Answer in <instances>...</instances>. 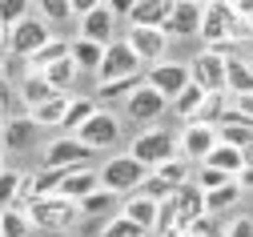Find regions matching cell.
Segmentation results:
<instances>
[{"label":"cell","mask_w":253,"mask_h":237,"mask_svg":"<svg viewBox=\"0 0 253 237\" xmlns=\"http://www.w3.org/2000/svg\"><path fill=\"white\" fill-rule=\"evenodd\" d=\"M24 213H28V221H33V229H44V233H65V229H73L81 221V205L69 201V197H60V193L33 197L24 205Z\"/></svg>","instance_id":"obj_1"},{"label":"cell","mask_w":253,"mask_h":237,"mask_svg":"<svg viewBox=\"0 0 253 237\" xmlns=\"http://www.w3.org/2000/svg\"><path fill=\"white\" fill-rule=\"evenodd\" d=\"M97 177H101V189H113V193L121 197V193H137V189L145 185V177H149V169H145L133 153H117V157H109V161L97 169Z\"/></svg>","instance_id":"obj_2"},{"label":"cell","mask_w":253,"mask_h":237,"mask_svg":"<svg viewBox=\"0 0 253 237\" xmlns=\"http://www.w3.org/2000/svg\"><path fill=\"white\" fill-rule=\"evenodd\" d=\"M145 60L129 48V41L117 37L113 45H105V56H101V69H97V81L109 85V81H125V77H141Z\"/></svg>","instance_id":"obj_3"},{"label":"cell","mask_w":253,"mask_h":237,"mask_svg":"<svg viewBox=\"0 0 253 237\" xmlns=\"http://www.w3.org/2000/svg\"><path fill=\"white\" fill-rule=\"evenodd\" d=\"M129 153L145 169H157L161 161L177 157V133H169V129H141L133 137V145H129Z\"/></svg>","instance_id":"obj_4"},{"label":"cell","mask_w":253,"mask_h":237,"mask_svg":"<svg viewBox=\"0 0 253 237\" xmlns=\"http://www.w3.org/2000/svg\"><path fill=\"white\" fill-rule=\"evenodd\" d=\"M52 41V24L44 20V16H33L28 12L24 20H16L8 32H4V45H8V52H16V56H33L41 45H48Z\"/></svg>","instance_id":"obj_5"},{"label":"cell","mask_w":253,"mask_h":237,"mask_svg":"<svg viewBox=\"0 0 253 237\" xmlns=\"http://www.w3.org/2000/svg\"><path fill=\"white\" fill-rule=\"evenodd\" d=\"M97 153V149H88L77 133H60V137H52L48 145H44V161L41 165H48V169H81V165H88V157Z\"/></svg>","instance_id":"obj_6"},{"label":"cell","mask_w":253,"mask_h":237,"mask_svg":"<svg viewBox=\"0 0 253 237\" xmlns=\"http://www.w3.org/2000/svg\"><path fill=\"white\" fill-rule=\"evenodd\" d=\"M165 113H169V100L157 93L153 85H137L129 96H125V117L145 125V129H149V121H161Z\"/></svg>","instance_id":"obj_7"},{"label":"cell","mask_w":253,"mask_h":237,"mask_svg":"<svg viewBox=\"0 0 253 237\" xmlns=\"http://www.w3.org/2000/svg\"><path fill=\"white\" fill-rule=\"evenodd\" d=\"M77 137L88 145V149H113L117 141H121V121H117V113H109V109H97L81 129H77Z\"/></svg>","instance_id":"obj_8"},{"label":"cell","mask_w":253,"mask_h":237,"mask_svg":"<svg viewBox=\"0 0 253 237\" xmlns=\"http://www.w3.org/2000/svg\"><path fill=\"white\" fill-rule=\"evenodd\" d=\"M145 85H153L165 100H173L189 85V60H157V64H149Z\"/></svg>","instance_id":"obj_9"},{"label":"cell","mask_w":253,"mask_h":237,"mask_svg":"<svg viewBox=\"0 0 253 237\" xmlns=\"http://www.w3.org/2000/svg\"><path fill=\"white\" fill-rule=\"evenodd\" d=\"M189 81L201 85L205 93H225V56L213 52V48L197 52L189 60Z\"/></svg>","instance_id":"obj_10"},{"label":"cell","mask_w":253,"mask_h":237,"mask_svg":"<svg viewBox=\"0 0 253 237\" xmlns=\"http://www.w3.org/2000/svg\"><path fill=\"white\" fill-rule=\"evenodd\" d=\"M125 41H129V48L145 60V64H157L169 56V37L165 28H141V24H129L125 28Z\"/></svg>","instance_id":"obj_11"},{"label":"cell","mask_w":253,"mask_h":237,"mask_svg":"<svg viewBox=\"0 0 253 237\" xmlns=\"http://www.w3.org/2000/svg\"><path fill=\"white\" fill-rule=\"evenodd\" d=\"M217 145V129L205 121H185L181 125V137H177V153L185 161H205V153Z\"/></svg>","instance_id":"obj_12"},{"label":"cell","mask_w":253,"mask_h":237,"mask_svg":"<svg viewBox=\"0 0 253 237\" xmlns=\"http://www.w3.org/2000/svg\"><path fill=\"white\" fill-rule=\"evenodd\" d=\"M201 12H205V4H193V0H173V8H169V16H165V37L169 41H185V37H197L201 32Z\"/></svg>","instance_id":"obj_13"},{"label":"cell","mask_w":253,"mask_h":237,"mask_svg":"<svg viewBox=\"0 0 253 237\" xmlns=\"http://www.w3.org/2000/svg\"><path fill=\"white\" fill-rule=\"evenodd\" d=\"M117 16L105 8V4H97L92 12H84L81 20H77V37H88V41H97V45H113L117 41Z\"/></svg>","instance_id":"obj_14"},{"label":"cell","mask_w":253,"mask_h":237,"mask_svg":"<svg viewBox=\"0 0 253 237\" xmlns=\"http://www.w3.org/2000/svg\"><path fill=\"white\" fill-rule=\"evenodd\" d=\"M97 189H101V177H97V169H88V165L69 169V173L60 177V185H56V193L69 197V201H77V205H81L88 193H97Z\"/></svg>","instance_id":"obj_15"},{"label":"cell","mask_w":253,"mask_h":237,"mask_svg":"<svg viewBox=\"0 0 253 237\" xmlns=\"http://www.w3.org/2000/svg\"><path fill=\"white\" fill-rule=\"evenodd\" d=\"M173 201H177V229H185L189 221H197V217H209L205 213V193L189 181V185H181L177 193H173Z\"/></svg>","instance_id":"obj_16"},{"label":"cell","mask_w":253,"mask_h":237,"mask_svg":"<svg viewBox=\"0 0 253 237\" xmlns=\"http://www.w3.org/2000/svg\"><path fill=\"white\" fill-rule=\"evenodd\" d=\"M217 141H225V145H233V149H249V145H253V125H249L237 109H229L225 117H221V125H217Z\"/></svg>","instance_id":"obj_17"},{"label":"cell","mask_w":253,"mask_h":237,"mask_svg":"<svg viewBox=\"0 0 253 237\" xmlns=\"http://www.w3.org/2000/svg\"><path fill=\"white\" fill-rule=\"evenodd\" d=\"M225 93L229 96H241V93H253V64L249 56H225Z\"/></svg>","instance_id":"obj_18"},{"label":"cell","mask_w":253,"mask_h":237,"mask_svg":"<svg viewBox=\"0 0 253 237\" xmlns=\"http://www.w3.org/2000/svg\"><path fill=\"white\" fill-rule=\"evenodd\" d=\"M33 137H37V125H33V117H4V133H0V145H4V153L8 149H28L33 145Z\"/></svg>","instance_id":"obj_19"},{"label":"cell","mask_w":253,"mask_h":237,"mask_svg":"<svg viewBox=\"0 0 253 237\" xmlns=\"http://www.w3.org/2000/svg\"><path fill=\"white\" fill-rule=\"evenodd\" d=\"M69 56H73V64H77L81 73H92V77H97L101 56H105V45L88 41V37H73V41H69Z\"/></svg>","instance_id":"obj_20"},{"label":"cell","mask_w":253,"mask_h":237,"mask_svg":"<svg viewBox=\"0 0 253 237\" xmlns=\"http://www.w3.org/2000/svg\"><path fill=\"white\" fill-rule=\"evenodd\" d=\"M69 109V93H52L48 100H41V105L28 109V117H33L37 129H60V117H65Z\"/></svg>","instance_id":"obj_21"},{"label":"cell","mask_w":253,"mask_h":237,"mask_svg":"<svg viewBox=\"0 0 253 237\" xmlns=\"http://www.w3.org/2000/svg\"><path fill=\"white\" fill-rule=\"evenodd\" d=\"M12 93H16V100L24 105V113H28L33 105H41V100H48V96H52V85H48L41 73H28V77H20V81L12 85Z\"/></svg>","instance_id":"obj_22"},{"label":"cell","mask_w":253,"mask_h":237,"mask_svg":"<svg viewBox=\"0 0 253 237\" xmlns=\"http://www.w3.org/2000/svg\"><path fill=\"white\" fill-rule=\"evenodd\" d=\"M121 213L129 217L133 225H141L145 233H153V225H157V201H153V197H145V193H133V197H125Z\"/></svg>","instance_id":"obj_23"},{"label":"cell","mask_w":253,"mask_h":237,"mask_svg":"<svg viewBox=\"0 0 253 237\" xmlns=\"http://www.w3.org/2000/svg\"><path fill=\"white\" fill-rule=\"evenodd\" d=\"M97 109H101L97 96H73V93H69V109H65V117H60V133H77Z\"/></svg>","instance_id":"obj_24"},{"label":"cell","mask_w":253,"mask_h":237,"mask_svg":"<svg viewBox=\"0 0 253 237\" xmlns=\"http://www.w3.org/2000/svg\"><path fill=\"white\" fill-rule=\"evenodd\" d=\"M173 8V0H137L133 12H129V24H141V28H161L165 16Z\"/></svg>","instance_id":"obj_25"},{"label":"cell","mask_w":253,"mask_h":237,"mask_svg":"<svg viewBox=\"0 0 253 237\" xmlns=\"http://www.w3.org/2000/svg\"><path fill=\"white\" fill-rule=\"evenodd\" d=\"M41 77L52 85V93H73V85H77L81 69L73 64V56H60V60H52V64H48V69H41Z\"/></svg>","instance_id":"obj_26"},{"label":"cell","mask_w":253,"mask_h":237,"mask_svg":"<svg viewBox=\"0 0 253 237\" xmlns=\"http://www.w3.org/2000/svg\"><path fill=\"white\" fill-rule=\"evenodd\" d=\"M201 100H205V89L189 81V85L169 100V113H173L177 121H193V117H197V109H201Z\"/></svg>","instance_id":"obj_27"},{"label":"cell","mask_w":253,"mask_h":237,"mask_svg":"<svg viewBox=\"0 0 253 237\" xmlns=\"http://www.w3.org/2000/svg\"><path fill=\"white\" fill-rule=\"evenodd\" d=\"M197 165H213V169H221V173H237V169L245 165V153L241 149H233V145H225V141H217L209 153H205V161H197Z\"/></svg>","instance_id":"obj_28"},{"label":"cell","mask_w":253,"mask_h":237,"mask_svg":"<svg viewBox=\"0 0 253 237\" xmlns=\"http://www.w3.org/2000/svg\"><path fill=\"white\" fill-rule=\"evenodd\" d=\"M237 201H241V185L237 181H225V185H217V189H205V213L217 217V213L233 209Z\"/></svg>","instance_id":"obj_29"},{"label":"cell","mask_w":253,"mask_h":237,"mask_svg":"<svg viewBox=\"0 0 253 237\" xmlns=\"http://www.w3.org/2000/svg\"><path fill=\"white\" fill-rule=\"evenodd\" d=\"M149 173H157V177H161V181H169L173 189H181V185H189V181H193V161H185V157L177 153V157H169V161H161V165H157V169H149Z\"/></svg>","instance_id":"obj_30"},{"label":"cell","mask_w":253,"mask_h":237,"mask_svg":"<svg viewBox=\"0 0 253 237\" xmlns=\"http://www.w3.org/2000/svg\"><path fill=\"white\" fill-rule=\"evenodd\" d=\"M233 109V96L229 93H205V100H201V109H197V117L193 121H205V125H221V117H225Z\"/></svg>","instance_id":"obj_31"},{"label":"cell","mask_w":253,"mask_h":237,"mask_svg":"<svg viewBox=\"0 0 253 237\" xmlns=\"http://www.w3.org/2000/svg\"><path fill=\"white\" fill-rule=\"evenodd\" d=\"M0 237H33V221L20 205L0 209Z\"/></svg>","instance_id":"obj_32"},{"label":"cell","mask_w":253,"mask_h":237,"mask_svg":"<svg viewBox=\"0 0 253 237\" xmlns=\"http://www.w3.org/2000/svg\"><path fill=\"white\" fill-rule=\"evenodd\" d=\"M60 56H69V41L52 37L48 45H41L33 56H28V69H33V73H41V69H48V64H52V60H60Z\"/></svg>","instance_id":"obj_33"},{"label":"cell","mask_w":253,"mask_h":237,"mask_svg":"<svg viewBox=\"0 0 253 237\" xmlns=\"http://www.w3.org/2000/svg\"><path fill=\"white\" fill-rule=\"evenodd\" d=\"M24 177L28 173H20V169H0V209H8V205H16L20 201V185H24Z\"/></svg>","instance_id":"obj_34"},{"label":"cell","mask_w":253,"mask_h":237,"mask_svg":"<svg viewBox=\"0 0 253 237\" xmlns=\"http://www.w3.org/2000/svg\"><path fill=\"white\" fill-rule=\"evenodd\" d=\"M33 8H37V16H44L48 24H69V20H77L73 8H69V0H33Z\"/></svg>","instance_id":"obj_35"},{"label":"cell","mask_w":253,"mask_h":237,"mask_svg":"<svg viewBox=\"0 0 253 237\" xmlns=\"http://www.w3.org/2000/svg\"><path fill=\"white\" fill-rule=\"evenodd\" d=\"M117 205V193L113 189H97V193H88L84 201H81V217H101V213H109Z\"/></svg>","instance_id":"obj_36"},{"label":"cell","mask_w":253,"mask_h":237,"mask_svg":"<svg viewBox=\"0 0 253 237\" xmlns=\"http://www.w3.org/2000/svg\"><path fill=\"white\" fill-rule=\"evenodd\" d=\"M137 85H145V77H125V81H109V85H97V100H125Z\"/></svg>","instance_id":"obj_37"},{"label":"cell","mask_w":253,"mask_h":237,"mask_svg":"<svg viewBox=\"0 0 253 237\" xmlns=\"http://www.w3.org/2000/svg\"><path fill=\"white\" fill-rule=\"evenodd\" d=\"M97 237H149V233H145L141 225H133L125 213H117V217H109V221H105V229H101Z\"/></svg>","instance_id":"obj_38"},{"label":"cell","mask_w":253,"mask_h":237,"mask_svg":"<svg viewBox=\"0 0 253 237\" xmlns=\"http://www.w3.org/2000/svg\"><path fill=\"white\" fill-rule=\"evenodd\" d=\"M225 181H233L229 173H221V169H213V165H197L193 169V185L205 193V189H217V185H225Z\"/></svg>","instance_id":"obj_39"},{"label":"cell","mask_w":253,"mask_h":237,"mask_svg":"<svg viewBox=\"0 0 253 237\" xmlns=\"http://www.w3.org/2000/svg\"><path fill=\"white\" fill-rule=\"evenodd\" d=\"M169 229H177V201H173V197L157 201V225H153V237H157V233H169Z\"/></svg>","instance_id":"obj_40"},{"label":"cell","mask_w":253,"mask_h":237,"mask_svg":"<svg viewBox=\"0 0 253 237\" xmlns=\"http://www.w3.org/2000/svg\"><path fill=\"white\" fill-rule=\"evenodd\" d=\"M28 12H33V0H0V20H4V28L24 20Z\"/></svg>","instance_id":"obj_41"},{"label":"cell","mask_w":253,"mask_h":237,"mask_svg":"<svg viewBox=\"0 0 253 237\" xmlns=\"http://www.w3.org/2000/svg\"><path fill=\"white\" fill-rule=\"evenodd\" d=\"M137 193H145V197H153V201H165V197H173L177 189H173L169 181H161L157 173H149V177H145V185H141Z\"/></svg>","instance_id":"obj_42"},{"label":"cell","mask_w":253,"mask_h":237,"mask_svg":"<svg viewBox=\"0 0 253 237\" xmlns=\"http://www.w3.org/2000/svg\"><path fill=\"white\" fill-rule=\"evenodd\" d=\"M0 73L8 77V85H16L20 77H28L33 69H28V56H16V52H8V60H4V69H0Z\"/></svg>","instance_id":"obj_43"},{"label":"cell","mask_w":253,"mask_h":237,"mask_svg":"<svg viewBox=\"0 0 253 237\" xmlns=\"http://www.w3.org/2000/svg\"><path fill=\"white\" fill-rule=\"evenodd\" d=\"M181 237H221L217 233V225H213V217H197V221H189L185 229H177Z\"/></svg>","instance_id":"obj_44"},{"label":"cell","mask_w":253,"mask_h":237,"mask_svg":"<svg viewBox=\"0 0 253 237\" xmlns=\"http://www.w3.org/2000/svg\"><path fill=\"white\" fill-rule=\"evenodd\" d=\"M221 237H253V217H233Z\"/></svg>","instance_id":"obj_45"},{"label":"cell","mask_w":253,"mask_h":237,"mask_svg":"<svg viewBox=\"0 0 253 237\" xmlns=\"http://www.w3.org/2000/svg\"><path fill=\"white\" fill-rule=\"evenodd\" d=\"M133 4H137V0H105V8H109V12L117 16V20H129Z\"/></svg>","instance_id":"obj_46"},{"label":"cell","mask_w":253,"mask_h":237,"mask_svg":"<svg viewBox=\"0 0 253 237\" xmlns=\"http://www.w3.org/2000/svg\"><path fill=\"white\" fill-rule=\"evenodd\" d=\"M233 109L253 125V93H241V96H233Z\"/></svg>","instance_id":"obj_47"},{"label":"cell","mask_w":253,"mask_h":237,"mask_svg":"<svg viewBox=\"0 0 253 237\" xmlns=\"http://www.w3.org/2000/svg\"><path fill=\"white\" fill-rule=\"evenodd\" d=\"M233 181L241 185V193H249V189H253V165H241L237 173H233Z\"/></svg>","instance_id":"obj_48"},{"label":"cell","mask_w":253,"mask_h":237,"mask_svg":"<svg viewBox=\"0 0 253 237\" xmlns=\"http://www.w3.org/2000/svg\"><path fill=\"white\" fill-rule=\"evenodd\" d=\"M97 4H105V0H69V8H73V16H77V20H81L84 12H92Z\"/></svg>","instance_id":"obj_49"},{"label":"cell","mask_w":253,"mask_h":237,"mask_svg":"<svg viewBox=\"0 0 253 237\" xmlns=\"http://www.w3.org/2000/svg\"><path fill=\"white\" fill-rule=\"evenodd\" d=\"M229 8H233L241 20H249V24H253V0H229Z\"/></svg>","instance_id":"obj_50"},{"label":"cell","mask_w":253,"mask_h":237,"mask_svg":"<svg viewBox=\"0 0 253 237\" xmlns=\"http://www.w3.org/2000/svg\"><path fill=\"white\" fill-rule=\"evenodd\" d=\"M4 60H8V45L0 41V69H4Z\"/></svg>","instance_id":"obj_51"},{"label":"cell","mask_w":253,"mask_h":237,"mask_svg":"<svg viewBox=\"0 0 253 237\" xmlns=\"http://www.w3.org/2000/svg\"><path fill=\"white\" fill-rule=\"evenodd\" d=\"M241 153H245V165H253V145H249V149H241Z\"/></svg>","instance_id":"obj_52"},{"label":"cell","mask_w":253,"mask_h":237,"mask_svg":"<svg viewBox=\"0 0 253 237\" xmlns=\"http://www.w3.org/2000/svg\"><path fill=\"white\" fill-rule=\"evenodd\" d=\"M157 237H181V233H177V229H169V233H157Z\"/></svg>","instance_id":"obj_53"},{"label":"cell","mask_w":253,"mask_h":237,"mask_svg":"<svg viewBox=\"0 0 253 237\" xmlns=\"http://www.w3.org/2000/svg\"><path fill=\"white\" fill-rule=\"evenodd\" d=\"M4 32H8V28H4V20H0V41H4Z\"/></svg>","instance_id":"obj_54"},{"label":"cell","mask_w":253,"mask_h":237,"mask_svg":"<svg viewBox=\"0 0 253 237\" xmlns=\"http://www.w3.org/2000/svg\"><path fill=\"white\" fill-rule=\"evenodd\" d=\"M0 169H4V145H0Z\"/></svg>","instance_id":"obj_55"},{"label":"cell","mask_w":253,"mask_h":237,"mask_svg":"<svg viewBox=\"0 0 253 237\" xmlns=\"http://www.w3.org/2000/svg\"><path fill=\"white\" fill-rule=\"evenodd\" d=\"M193 4H209V0H193Z\"/></svg>","instance_id":"obj_56"},{"label":"cell","mask_w":253,"mask_h":237,"mask_svg":"<svg viewBox=\"0 0 253 237\" xmlns=\"http://www.w3.org/2000/svg\"><path fill=\"white\" fill-rule=\"evenodd\" d=\"M0 133H4V117H0Z\"/></svg>","instance_id":"obj_57"}]
</instances>
